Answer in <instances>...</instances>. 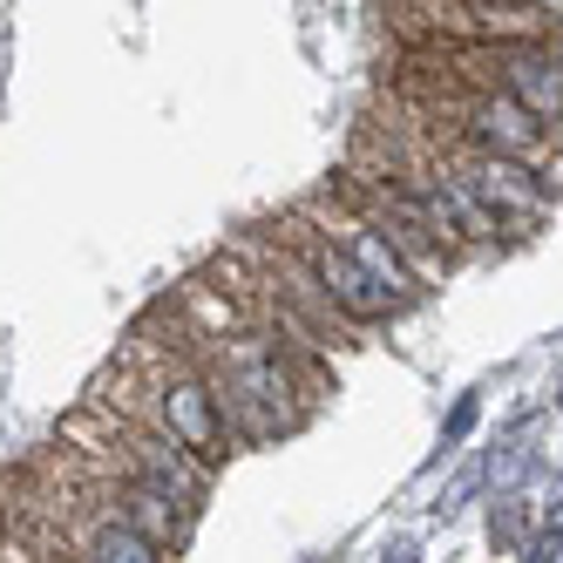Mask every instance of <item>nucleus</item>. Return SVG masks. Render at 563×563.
I'll return each instance as SVG.
<instances>
[{
  "label": "nucleus",
  "mask_w": 563,
  "mask_h": 563,
  "mask_svg": "<svg viewBox=\"0 0 563 563\" xmlns=\"http://www.w3.org/2000/svg\"><path fill=\"white\" fill-rule=\"evenodd\" d=\"M164 415H170V428H177V441H184L190 455H218V415H211V394L205 387L177 380L164 394Z\"/></svg>",
  "instance_id": "f257e3e1"
},
{
  "label": "nucleus",
  "mask_w": 563,
  "mask_h": 563,
  "mask_svg": "<svg viewBox=\"0 0 563 563\" xmlns=\"http://www.w3.org/2000/svg\"><path fill=\"white\" fill-rule=\"evenodd\" d=\"M319 272H327V286H333V299H340L346 312H360V319H380V312L394 306V299H387V292H380V286H374V278L360 272V265H353L346 252H327V258H319Z\"/></svg>",
  "instance_id": "f03ea898"
},
{
  "label": "nucleus",
  "mask_w": 563,
  "mask_h": 563,
  "mask_svg": "<svg viewBox=\"0 0 563 563\" xmlns=\"http://www.w3.org/2000/svg\"><path fill=\"white\" fill-rule=\"evenodd\" d=\"M468 197H489V205H522V211H543V184H530V170H516L509 156H489L475 177Z\"/></svg>",
  "instance_id": "7ed1b4c3"
},
{
  "label": "nucleus",
  "mask_w": 563,
  "mask_h": 563,
  "mask_svg": "<svg viewBox=\"0 0 563 563\" xmlns=\"http://www.w3.org/2000/svg\"><path fill=\"white\" fill-rule=\"evenodd\" d=\"M475 130H482V143H496V150H537V136H543V123L530 109H516L509 96L503 102H482L475 109Z\"/></svg>",
  "instance_id": "20e7f679"
},
{
  "label": "nucleus",
  "mask_w": 563,
  "mask_h": 563,
  "mask_svg": "<svg viewBox=\"0 0 563 563\" xmlns=\"http://www.w3.org/2000/svg\"><path fill=\"white\" fill-rule=\"evenodd\" d=\"M353 265L367 272V278H374V286H380L387 299H400V292L415 286V278H408V265H400V252L387 245V238H374V231H360V238H353Z\"/></svg>",
  "instance_id": "39448f33"
},
{
  "label": "nucleus",
  "mask_w": 563,
  "mask_h": 563,
  "mask_svg": "<svg viewBox=\"0 0 563 563\" xmlns=\"http://www.w3.org/2000/svg\"><path fill=\"white\" fill-rule=\"evenodd\" d=\"M509 82H516V109H530V115H556V68L550 62H537V55H522L516 68H509Z\"/></svg>",
  "instance_id": "423d86ee"
},
{
  "label": "nucleus",
  "mask_w": 563,
  "mask_h": 563,
  "mask_svg": "<svg viewBox=\"0 0 563 563\" xmlns=\"http://www.w3.org/2000/svg\"><path fill=\"white\" fill-rule=\"evenodd\" d=\"M96 563H156V543L143 530H130V522H109L96 537Z\"/></svg>",
  "instance_id": "0eeeda50"
},
{
  "label": "nucleus",
  "mask_w": 563,
  "mask_h": 563,
  "mask_svg": "<svg viewBox=\"0 0 563 563\" xmlns=\"http://www.w3.org/2000/svg\"><path fill=\"white\" fill-rule=\"evenodd\" d=\"M530 468H537V449H522V441H503V449L475 468V482H489V489H509V482H516V475H530Z\"/></svg>",
  "instance_id": "6e6552de"
},
{
  "label": "nucleus",
  "mask_w": 563,
  "mask_h": 563,
  "mask_svg": "<svg viewBox=\"0 0 563 563\" xmlns=\"http://www.w3.org/2000/svg\"><path fill=\"white\" fill-rule=\"evenodd\" d=\"M522 522H530V503L509 496V503H503V516L489 522V543H496V550H516V543H522Z\"/></svg>",
  "instance_id": "1a4fd4ad"
},
{
  "label": "nucleus",
  "mask_w": 563,
  "mask_h": 563,
  "mask_svg": "<svg viewBox=\"0 0 563 563\" xmlns=\"http://www.w3.org/2000/svg\"><path fill=\"white\" fill-rule=\"evenodd\" d=\"M556 550H563V516L550 503V516H543V530L530 537V550H522V563H556Z\"/></svg>",
  "instance_id": "9d476101"
},
{
  "label": "nucleus",
  "mask_w": 563,
  "mask_h": 563,
  "mask_svg": "<svg viewBox=\"0 0 563 563\" xmlns=\"http://www.w3.org/2000/svg\"><path fill=\"white\" fill-rule=\"evenodd\" d=\"M475 415H482V400H475V394H462V400H455V415H449V421H441V455H449V449H455V441H462V434L475 428Z\"/></svg>",
  "instance_id": "9b49d317"
},
{
  "label": "nucleus",
  "mask_w": 563,
  "mask_h": 563,
  "mask_svg": "<svg viewBox=\"0 0 563 563\" xmlns=\"http://www.w3.org/2000/svg\"><path fill=\"white\" fill-rule=\"evenodd\" d=\"M380 563H421V543H415V537H400V543H394Z\"/></svg>",
  "instance_id": "f8f14e48"
},
{
  "label": "nucleus",
  "mask_w": 563,
  "mask_h": 563,
  "mask_svg": "<svg viewBox=\"0 0 563 563\" xmlns=\"http://www.w3.org/2000/svg\"><path fill=\"white\" fill-rule=\"evenodd\" d=\"M299 563H319V556H299Z\"/></svg>",
  "instance_id": "ddd939ff"
}]
</instances>
